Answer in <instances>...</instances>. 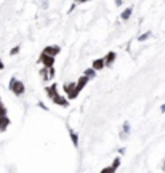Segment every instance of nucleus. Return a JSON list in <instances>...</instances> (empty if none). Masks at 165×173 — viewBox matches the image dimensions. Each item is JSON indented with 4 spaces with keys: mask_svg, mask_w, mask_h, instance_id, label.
I'll use <instances>...</instances> for the list:
<instances>
[{
    "mask_svg": "<svg viewBox=\"0 0 165 173\" xmlns=\"http://www.w3.org/2000/svg\"><path fill=\"white\" fill-rule=\"evenodd\" d=\"M43 53L45 55H50V56H55V55L60 53V48H58V47H48V48H45Z\"/></svg>",
    "mask_w": 165,
    "mask_h": 173,
    "instance_id": "obj_4",
    "label": "nucleus"
},
{
    "mask_svg": "<svg viewBox=\"0 0 165 173\" xmlns=\"http://www.w3.org/2000/svg\"><path fill=\"white\" fill-rule=\"evenodd\" d=\"M85 74H87V77H93L95 76V69H88Z\"/></svg>",
    "mask_w": 165,
    "mask_h": 173,
    "instance_id": "obj_10",
    "label": "nucleus"
},
{
    "mask_svg": "<svg viewBox=\"0 0 165 173\" xmlns=\"http://www.w3.org/2000/svg\"><path fill=\"white\" fill-rule=\"evenodd\" d=\"M103 66H104V60H96L95 63H93V69L96 71H100V69H103Z\"/></svg>",
    "mask_w": 165,
    "mask_h": 173,
    "instance_id": "obj_5",
    "label": "nucleus"
},
{
    "mask_svg": "<svg viewBox=\"0 0 165 173\" xmlns=\"http://www.w3.org/2000/svg\"><path fill=\"white\" fill-rule=\"evenodd\" d=\"M87 80H88V77H85V76H84V77H80V80H79L77 84H76V85H77V88H79V90H82V88H84V85L87 84Z\"/></svg>",
    "mask_w": 165,
    "mask_h": 173,
    "instance_id": "obj_6",
    "label": "nucleus"
},
{
    "mask_svg": "<svg viewBox=\"0 0 165 173\" xmlns=\"http://www.w3.org/2000/svg\"><path fill=\"white\" fill-rule=\"evenodd\" d=\"M42 61H43V64L47 66V68H52V64H53V56H50V55H42Z\"/></svg>",
    "mask_w": 165,
    "mask_h": 173,
    "instance_id": "obj_3",
    "label": "nucleus"
},
{
    "mask_svg": "<svg viewBox=\"0 0 165 173\" xmlns=\"http://www.w3.org/2000/svg\"><path fill=\"white\" fill-rule=\"evenodd\" d=\"M147 37H149V32H147V34H144V35H143V37H139V40H146V39H147Z\"/></svg>",
    "mask_w": 165,
    "mask_h": 173,
    "instance_id": "obj_12",
    "label": "nucleus"
},
{
    "mask_svg": "<svg viewBox=\"0 0 165 173\" xmlns=\"http://www.w3.org/2000/svg\"><path fill=\"white\" fill-rule=\"evenodd\" d=\"M18 50H19V48H13V50H11V55H16V53H18Z\"/></svg>",
    "mask_w": 165,
    "mask_h": 173,
    "instance_id": "obj_13",
    "label": "nucleus"
},
{
    "mask_svg": "<svg viewBox=\"0 0 165 173\" xmlns=\"http://www.w3.org/2000/svg\"><path fill=\"white\" fill-rule=\"evenodd\" d=\"M71 136H72V139H74V143L77 144V136H76V133H74V131H71Z\"/></svg>",
    "mask_w": 165,
    "mask_h": 173,
    "instance_id": "obj_11",
    "label": "nucleus"
},
{
    "mask_svg": "<svg viewBox=\"0 0 165 173\" xmlns=\"http://www.w3.org/2000/svg\"><path fill=\"white\" fill-rule=\"evenodd\" d=\"M77 2H85V0H77Z\"/></svg>",
    "mask_w": 165,
    "mask_h": 173,
    "instance_id": "obj_15",
    "label": "nucleus"
},
{
    "mask_svg": "<svg viewBox=\"0 0 165 173\" xmlns=\"http://www.w3.org/2000/svg\"><path fill=\"white\" fill-rule=\"evenodd\" d=\"M66 92H68L69 98L72 100V98H76V96H77V93L80 92V90L77 88V85H76V84H68V85H66Z\"/></svg>",
    "mask_w": 165,
    "mask_h": 173,
    "instance_id": "obj_2",
    "label": "nucleus"
},
{
    "mask_svg": "<svg viewBox=\"0 0 165 173\" xmlns=\"http://www.w3.org/2000/svg\"><path fill=\"white\" fill-rule=\"evenodd\" d=\"M47 93L53 98V96L56 95V85H53V87H50V88H47Z\"/></svg>",
    "mask_w": 165,
    "mask_h": 173,
    "instance_id": "obj_8",
    "label": "nucleus"
},
{
    "mask_svg": "<svg viewBox=\"0 0 165 173\" xmlns=\"http://www.w3.org/2000/svg\"><path fill=\"white\" fill-rule=\"evenodd\" d=\"M130 14H131V8H128V10L122 14V18H123V19H128V18H130Z\"/></svg>",
    "mask_w": 165,
    "mask_h": 173,
    "instance_id": "obj_9",
    "label": "nucleus"
},
{
    "mask_svg": "<svg viewBox=\"0 0 165 173\" xmlns=\"http://www.w3.org/2000/svg\"><path fill=\"white\" fill-rule=\"evenodd\" d=\"M10 88L14 92V95H23L24 93V85L21 84V82H18L16 79H11V82H10Z\"/></svg>",
    "mask_w": 165,
    "mask_h": 173,
    "instance_id": "obj_1",
    "label": "nucleus"
},
{
    "mask_svg": "<svg viewBox=\"0 0 165 173\" xmlns=\"http://www.w3.org/2000/svg\"><path fill=\"white\" fill-rule=\"evenodd\" d=\"M3 68V64H2V61H0V69H2Z\"/></svg>",
    "mask_w": 165,
    "mask_h": 173,
    "instance_id": "obj_14",
    "label": "nucleus"
},
{
    "mask_svg": "<svg viewBox=\"0 0 165 173\" xmlns=\"http://www.w3.org/2000/svg\"><path fill=\"white\" fill-rule=\"evenodd\" d=\"M115 60V53H109L108 56H106V63L104 64H108V66H111V63Z\"/></svg>",
    "mask_w": 165,
    "mask_h": 173,
    "instance_id": "obj_7",
    "label": "nucleus"
}]
</instances>
